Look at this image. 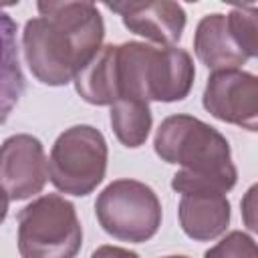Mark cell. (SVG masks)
<instances>
[{
  "instance_id": "1",
  "label": "cell",
  "mask_w": 258,
  "mask_h": 258,
  "mask_svg": "<svg viewBox=\"0 0 258 258\" xmlns=\"http://www.w3.org/2000/svg\"><path fill=\"white\" fill-rule=\"evenodd\" d=\"M26 20L22 50L30 73L48 87H62L101 50L105 22L93 2H38Z\"/></svg>"
},
{
  "instance_id": "2",
  "label": "cell",
  "mask_w": 258,
  "mask_h": 258,
  "mask_svg": "<svg viewBox=\"0 0 258 258\" xmlns=\"http://www.w3.org/2000/svg\"><path fill=\"white\" fill-rule=\"evenodd\" d=\"M153 149L165 163L181 167L171 177V187L177 194H228L238 181L228 139L194 115L165 117L155 131Z\"/></svg>"
},
{
  "instance_id": "3",
  "label": "cell",
  "mask_w": 258,
  "mask_h": 258,
  "mask_svg": "<svg viewBox=\"0 0 258 258\" xmlns=\"http://www.w3.org/2000/svg\"><path fill=\"white\" fill-rule=\"evenodd\" d=\"M115 67L119 101L175 103L189 95L196 79L194 58L179 46L123 42L115 48Z\"/></svg>"
},
{
  "instance_id": "4",
  "label": "cell",
  "mask_w": 258,
  "mask_h": 258,
  "mask_svg": "<svg viewBox=\"0 0 258 258\" xmlns=\"http://www.w3.org/2000/svg\"><path fill=\"white\" fill-rule=\"evenodd\" d=\"M16 222L20 258H75L83 246L77 210L58 194L32 200L18 212Z\"/></svg>"
},
{
  "instance_id": "5",
  "label": "cell",
  "mask_w": 258,
  "mask_h": 258,
  "mask_svg": "<svg viewBox=\"0 0 258 258\" xmlns=\"http://www.w3.org/2000/svg\"><path fill=\"white\" fill-rule=\"evenodd\" d=\"M109 147L93 125H73L52 143L48 157L50 183L69 196H89L105 179Z\"/></svg>"
},
{
  "instance_id": "6",
  "label": "cell",
  "mask_w": 258,
  "mask_h": 258,
  "mask_svg": "<svg viewBox=\"0 0 258 258\" xmlns=\"http://www.w3.org/2000/svg\"><path fill=\"white\" fill-rule=\"evenodd\" d=\"M101 228L121 242H147L161 226V202L143 181L121 177L111 181L95 202Z\"/></svg>"
},
{
  "instance_id": "7",
  "label": "cell",
  "mask_w": 258,
  "mask_h": 258,
  "mask_svg": "<svg viewBox=\"0 0 258 258\" xmlns=\"http://www.w3.org/2000/svg\"><path fill=\"white\" fill-rule=\"evenodd\" d=\"M202 103L218 121L258 131V75L242 69L212 73Z\"/></svg>"
},
{
  "instance_id": "8",
  "label": "cell",
  "mask_w": 258,
  "mask_h": 258,
  "mask_svg": "<svg viewBox=\"0 0 258 258\" xmlns=\"http://www.w3.org/2000/svg\"><path fill=\"white\" fill-rule=\"evenodd\" d=\"M0 177L6 202L28 200L42 191L48 173V159L40 139L28 133H16L2 143Z\"/></svg>"
},
{
  "instance_id": "9",
  "label": "cell",
  "mask_w": 258,
  "mask_h": 258,
  "mask_svg": "<svg viewBox=\"0 0 258 258\" xmlns=\"http://www.w3.org/2000/svg\"><path fill=\"white\" fill-rule=\"evenodd\" d=\"M107 8L121 16L129 32L159 46L179 42L185 28V10L177 2H107Z\"/></svg>"
},
{
  "instance_id": "10",
  "label": "cell",
  "mask_w": 258,
  "mask_h": 258,
  "mask_svg": "<svg viewBox=\"0 0 258 258\" xmlns=\"http://www.w3.org/2000/svg\"><path fill=\"white\" fill-rule=\"evenodd\" d=\"M177 216L179 226L187 238L198 242H210L226 232L232 210L226 194L189 191L181 194Z\"/></svg>"
},
{
  "instance_id": "11",
  "label": "cell",
  "mask_w": 258,
  "mask_h": 258,
  "mask_svg": "<svg viewBox=\"0 0 258 258\" xmlns=\"http://www.w3.org/2000/svg\"><path fill=\"white\" fill-rule=\"evenodd\" d=\"M194 52L200 58V62L214 73L240 69L248 60L240 52L228 30L226 14L220 12L206 14L198 22L194 32Z\"/></svg>"
},
{
  "instance_id": "12",
  "label": "cell",
  "mask_w": 258,
  "mask_h": 258,
  "mask_svg": "<svg viewBox=\"0 0 258 258\" xmlns=\"http://www.w3.org/2000/svg\"><path fill=\"white\" fill-rule=\"evenodd\" d=\"M115 48L117 44H103L73 81L77 93L91 105H113L119 101Z\"/></svg>"
},
{
  "instance_id": "13",
  "label": "cell",
  "mask_w": 258,
  "mask_h": 258,
  "mask_svg": "<svg viewBox=\"0 0 258 258\" xmlns=\"http://www.w3.org/2000/svg\"><path fill=\"white\" fill-rule=\"evenodd\" d=\"M153 115L145 101L121 99L111 105V127L125 147H141L151 131Z\"/></svg>"
},
{
  "instance_id": "14",
  "label": "cell",
  "mask_w": 258,
  "mask_h": 258,
  "mask_svg": "<svg viewBox=\"0 0 258 258\" xmlns=\"http://www.w3.org/2000/svg\"><path fill=\"white\" fill-rule=\"evenodd\" d=\"M228 30L246 58H258V6H234L226 14Z\"/></svg>"
},
{
  "instance_id": "15",
  "label": "cell",
  "mask_w": 258,
  "mask_h": 258,
  "mask_svg": "<svg viewBox=\"0 0 258 258\" xmlns=\"http://www.w3.org/2000/svg\"><path fill=\"white\" fill-rule=\"evenodd\" d=\"M204 258H258V242L246 232L234 230L206 250Z\"/></svg>"
},
{
  "instance_id": "16",
  "label": "cell",
  "mask_w": 258,
  "mask_h": 258,
  "mask_svg": "<svg viewBox=\"0 0 258 258\" xmlns=\"http://www.w3.org/2000/svg\"><path fill=\"white\" fill-rule=\"evenodd\" d=\"M240 212H242V222L244 226L258 234V181L252 183L246 194L242 196V202H240Z\"/></svg>"
},
{
  "instance_id": "17",
  "label": "cell",
  "mask_w": 258,
  "mask_h": 258,
  "mask_svg": "<svg viewBox=\"0 0 258 258\" xmlns=\"http://www.w3.org/2000/svg\"><path fill=\"white\" fill-rule=\"evenodd\" d=\"M91 258H139V254L129 250V248H121V246H113V244H103V246L93 250Z\"/></svg>"
},
{
  "instance_id": "18",
  "label": "cell",
  "mask_w": 258,
  "mask_h": 258,
  "mask_svg": "<svg viewBox=\"0 0 258 258\" xmlns=\"http://www.w3.org/2000/svg\"><path fill=\"white\" fill-rule=\"evenodd\" d=\"M163 258H189V256H163Z\"/></svg>"
}]
</instances>
